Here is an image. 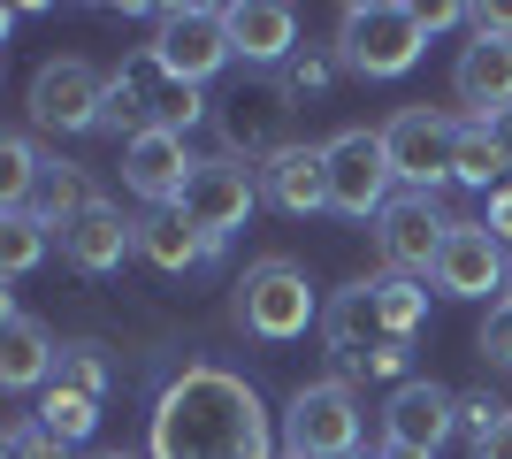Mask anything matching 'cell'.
<instances>
[{
    "label": "cell",
    "mask_w": 512,
    "mask_h": 459,
    "mask_svg": "<svg viewBox=\"0 0 512 459\" xmlns=\"http://www.w3.org/2000/svg\"><path fill=\"white\" fill-rule=\"evenodd\" d=\"M146 452L153 459H276V437H268V406L245 375L192 360V368H176V383L153 406Z\"/></svg>",
    "instance_id": "obj_1"
},
{
    "label": "cell",
    "mask_w": 512,
    "mask_h": 459,
    "mask_svg": "<svg viewBox=\"0 0 512 459\" xmlns=\"http://www.w3.org/2000/svg\"><path fill=\"white\" fill-rule=\"evenodd\" d=\"M199 115H207L199 85L169 77V69L153 62V46H138V54H123V62L107 69V115H100V131H115L123 146H130V138H146V131H192Z\"/></svg>",
    "instance_id": "obj_2"
},
{
    "label": "cell",
    "mask_w": 512,
    "mask_h": 459,
    "mask_svg": "<svg viewBox=\"0 0 512 459\" xmlns=\"http://www.w3.org/2000/svg\"><path fill=\"white\" fill-rule=\"evenodd\" d=\"M428 54V16L406 0H352L337 16V62L352 77H406Z\"/></svg>",
    "instance_id": "obj_3"
},
{
    "label": "cell",
    "mask_w": 512,
    "mask_h": 459,
    "mask_svg": "<svg viewBox=\"0 0 512 459\" xmlns=\"http://www.w3.org/2000/svg\"><path fill=\"white\" fill-rule=\"evenodd\" d=\"M314 314H321L314 284H306V268L291 261V253H268V261H253L245 276H237V329L260 337V345H291V337H306Z\"/></svg>",
    "instance_id": "obj_4"
},
{
    "label": "cell",
    "mask_w": 512,
    "mask_h": 459,
    "mask_svg": "<svg viewBox=\"0 0 512 459\" xmlns=\"http://www.w3.org/2000/svg\"><path fill=\"white\" fill-rule=\"evenodd\" d=\"M283 452L291 459H352L360 452V398L344 375H321L299 383L291 406H283Z\"/></svg>",
    "instance_id": "obj_5"
},
{
    "label": "cell",
    "mask_w": 512,
    "mask_h": 459,
    "mask_svg": "<svg viewBox=\"0 0 512 459\" xmlns=\"http://www.w3.org/2000/svg\"><path fill=\"white\" fill-rule=\"evenodd\" d=\"M291 85H283L276 69H245V85L214 108V123H222V146H230V161L245 153V161H276L283 146H299L291 138Z\"/></svg>",
    "instance_id": "obj_6"
},
{
    "label": "cell",
    "mask_w": 512,
    "mask_h": 459,
    "mask_svg": "<svg viewBox=\"0 0 512 459\" xmlns=\"http://www.w3.org/2000/svg\"><path fill=\"white\" fill-rule=\"evenodd\" d=\"M321 337H329V352H337L344 375H398V383H406V345H390L383 306H375V284L337 291L329 314H321Z\"/></svg>",
    "instance_id": "obj_7"
},
{
    "label": "cell",
    "mask_w": 512,
    "mask_h": 459,
    "mask_svg": "<svg viewBox=\"0 0 512 459\" xmlns=\"http://www.w3.org/2000/svg\"><path fill=\"white\" fill-rule=\"evenodd\" d=\"M390 138V169H398V184H413V192H444V184H459V123L436 108H398L383 123Z\"/></svg>",
    "instance_id": "obj_8"
},
{
    "label": "cell",
    "mask_w": 512,
    "mask_h": 459,
    "mask_svg": "<svg viewBox=\"0 0 512 459\" xmlns=\"http://www.w3.org/2000/svg\"><path fill=\"white\" fill-rule=\"evenodd\" d=\"M230 54L237 46H230V16H222V8L184 0V8H161V16H153V62L169 69V77H184V85H207Z\"/></svg>",
    "instance_id": "obj_9"
},
{
    "label": "cell",
    "mask_w": 512,
    "mask_h": 459,
    "mask_svg": "<svg viewBox=\"0 0 512 459\" xmlns=\"http://www.w3.org/2000/svg\"><path fill=\"white\" fill-rule=\"evenodd\" d=\"M390 184H398V169H390L383 131H337L329 138V207H337V215H352V222L383 215Z\"/></svg>",
    "instance_id": "obj_10"
},
{
    "label": "cell",
    "mask_w": 512,
    "mask_h": 459,
    "mask_svg": "<svg viewBox=\"0 0 512 459\" xmlns=\"http://www.w3.org/2000/svg\"><path fill=\"white\" fill-rule=\"evenodd\" d=\"M253 207H260V184H253V169H237L230 153L199 161L192 184H184V199H176V215L192 222L199 238H214V245H230L237 230L253 222Z\"/></svg>",
    "instance_id": "obj_11"
},
{
    "label": "cell",
    "mask_w": 512,
    "mask_h": 459,
    "mask_svg": "<svg viewBox=\"0 0 512 459\" xmlns=\"http://www.w3.org/2000/svg\"><path fill=\"white\" fill-rule=\"evenodd\" d=\"M100 115H107V77L85 62V54H54V62L31 77V123L39 131H100Z\"/></svg>",
    "instance_id": "obj_12"
},
{
    "label": "cell",
    "mask_w": 512,
    "mask_h": 459,
    "mask_svg": "<svg viewBox=\"0 0 512 459\" xmlns=\"http://www.w3.org/2000/svg\"><path fill=\"white\" fill-rule=\"evenodd\" d=\"M451 437H459V391L428 383V375H406L383 406V444L390 452H413V459H436Z\"/></svg>",
    "instance_id": "obj_13"
},
{
    "label": "cell",
    "mask_w": 512,
    "mask_h": 459,
    "mask_svg": "<svg viewBox=\"0 0 512 459\" xmlns=\"http://www.w3.org/2000/svg\"><path fill=\"white\" fill-rule=\"evenodd\" d=\"M451 238V215L428 192H406L375 215V245H383V276H436V253Z\"/></svg>",
    "instance_id": "obj_14"
},
{
    "label": "cell",
    "mask_w": 512,
    "mask_h": 459,
    "mask_svg": "<svg viewBox=\"0 0 512 459\" xmlns=\"http://www.w3.org/2000/svg\"><path fill=\"white\" fill-rule=\"evenodd\" d=\"M505 245L490 238V222H451L444 253H436V291L444 299H490L505 291Z\"/></svg>",
    "instance_id": "obj_15"
},
{
    "label": "cell",
    "mask_w": 512,
    "mask_h": 459,
    "mask_svg": "<svg viewBox=\"0 0 512 459\" xmlns=\"http://www.w3.org/2000/svg\"><path fill=\"white\" fill-rule=\"evenodd\" d=\"M62 238V261L77 268V276H115V268L138 253V222H123V207H107V199H92L77 222H62L54 230Z\"/></svg>",
    "instance_id": "obj_16"
},
{
    "label": "cell",
    "mask_w": 512,
    "mask_h": 459,
    "mask_svg": "<svg viewBox=\"0 0 512 459\" xmlns=\"http://www.w3.org/2000/svg\"><path fill=\"white\" fill-rule=\"evenodd\" d=\"M192 146H184V131H146V138H130L123 146V184L146 207H176L184 199V184H192Z\"/></svg>",
    "instance_id": "obj_17"
},
{
    "label": "cell",
    "mask_w": 512,
    "mask_h": 459,
    "mask_svg": "<svg viewBox=\"0 0 512 459\" xmlns=\"http://www.w3.org/2000/svg\"><path fill=\"white\" fill-rule=\"evenodd\" d=\"M230 16V46L245 54V69H291V54H299V16L283 8V0H230L222 8Z\"/></svg>",
    "instance_id": "obj_18"
},
{
    "label": "cell",
    "mask_w": 512,
    "mask_h": 459,
    "mask_svg": "<svg viewBox=\"0 0 512 459\" xmlns=\"http://www.w3.org/2000/svg\"><path fill=\"white\" fill-rule=\"evenodd\" d=\"M451 92H459V108H474V123H490L497 108H512V39H482V31H474V39L459 46Z\"/></svg>",
    "instance_id": "obj_19"
},
{
    "label": "cell",
    "mask_w": 512,
    "mask_h": 459,
    "mask_svg": "<svg viewBox=\"0 0 512 459\" xmlns=\"http://www.w3.org/2000/svg\"><path fill=\"white\" fill-rule=\"evenodd\" d=\"M260 199L283 207V215H314L329 207V146H283L268 169H260Z\"/></svg>",
    "instance_id": "obj_20"
},
{
    "label": "cell",
    "mask_w": 512,
    "mask_h": 459,
    "mask_svg": "<svg viewBox=\"0 0 512 459\" xmlns=\"http://www.w3.org/2000/svg\"><path fill=\"white\" fill-rule=\"evenodd\" d=\"M54 368H62V345L46 337V322L8 306V322H0V383L8 391H39V383H54Z\"/></svg>",
    "instance_id": "obj_21"
},
{
    "label": "cell",
    "mask_w": 512,
    "mask_h": 459,
    "mask_svg": "<svg viewBox=\"0 0 512 459\" xmlns=\"http://www.w3.org/2000/svg\"><path fill=\"white\" fill-rule=\"evenodd\" d=\"M138 253H146V261L161 268V276H184V268L214 261L222 245H214V238H199V230H192L184 215H176V207H146V215H138Z\"/></svg>",
    "instance_id": "obj_22"
},
{
    "label": "cell",
    "mask_w": 512,
    "mask_h": 459,
    "mask_svg": "<svg viewBox=\"0 0 512 459\" xmlns=\"http://www.w3.org/2000/svg\"><path fill=\"white\" fill-rule=\"evenodd\" d=\"M54 245H62V238H54V222H39L31 207H23V215H0V276H8V284L31 276Z\"/></svg>",
    "instance_id": "obj_23"
},
{
    "label": "cell",
    "mask_w": 512,
    "mask_h": 459,
    "mask_svg": "<svg viewBox=\"0 0 512 459\" xmlns=\"http://www.w3.org/2000/svg\"><path fill=\"white\" fill-rule=\"evenodd\" d=\"M92 199H100V192L85 184V169H69V161H46V169H39V207H31V215L62 230V222H77V215H85Z\"/></svg>",
    "instance_id": "obj_24"
},
{
    "label": "cell",
    "mask_w": 512,
    "mask_h": 459,
    "mask_svg": "<svg viewBox=\"0 0 512 459\" xmlns=\"http://www.w3.org/2000/svg\"><path fill=\"white\" fill-rule=\"evenodd\" d=\"M375 284V306H383V329H390V345H413L428 322V291L413 284V276H367Z\"/></svg>",
    "instance_id": "obj_25"
},
{
    "label": "cell",
    "mask_w": 512,
    "mask_h": 459,
    "mask_svg": "<svg viewBox=\"0 0 512 459\" xmlns=\"http://www.w3.org/2000/svg\"><path fill=\"white\" fill-rule=\"evenodd\" d=\"M39 429H46V437H62V444H85L92 429H100V398H77V391H62V383H46Z\"/></svg>",
    "instance_id": "obj_26"
},
{
    "label": "cell",
    "mask_w": 512,
    "mask_h": 459,
    "mask_svg": "<svg viewBox=\"0 0 512 459\" xmlns=\"http://www.w3.org/2000/svg\"><path fill=\"white\" fill-rule=\"evenodd\" d=\"M54 383L77 398H107V345H92V337H69L62 345V368H54Z\"/></svg>",
    "instance_id": "obj_27"
},
{
    "label": "cell",
    "mask_w": 512,
    "mask_h": 459,
    "mask_svg": "<svg viewBox=\"0 0 512 459\" xmlns=\"http://www.w3.org/2000/svg\"><path fill=\"white\" fill-rule=\"evenodd\" d=\"M31 184H39V153H31V138H0V207L23 215V207H31Z\"/></svg>",
    "instance_id": "obj_28"
},
{
    "label": "cell",
    "mask_w": 512,
    "mask_h": 459,
    "mask_svg": "<svg viewBox=\"0 0 512 459\" xmlns=\"http://www.w3.org/2000/svg\"><path fill=\"white\" fill-rule=\"evenodd\" d=\"M490 176H505L497 138L482 131V123H459V184H490Z\"/></svg>",
    "instance_id": "obj_29"
},
{
    "label": "cell",
    "mask_w": 512,
    "mask_h": 459,
    "mask_svg": "<svg viewBox=\"0 0 512 459\" xmlns=\"http://www.w3.org/2000/svg\"><path fill=\"white\" fill-rule=\"evenodd\" d=\"M474 345H482V360H490V368H512V299H497L490 314H482Z\"/></svg>",
    "instance_id": "obj_30"
},
{
    "label": "cell",
    "mask_w": 512,
    "mask_h": 459,
    "mask_svg": "<svg viewBox=\"0 0 512 459\" xmlns=\"http://www.w3.org/2000/svg\"><path fill=\"white\" fill-rule=\"evenodd\" d=\"M329 77H337V62H329V54H291V69H283L291 100H321V92H329Z\"/></svg>",
    "instance_id": "obj_31"
},
{
    "label": "cell",
    "mask_w": 512,
    "mask_h": 459,
    "mask_svg": "<svg viewBox=\"0 0 512 459\" xmlns=\"http://www.w3.org/2000/svg\"><path fill=\"white\" fill-rule=\"evenodd\" d=\"M497 421H512V406H505V398H490V391L459 398V429H467V444H482V437L497 429Z\"/></svg>",
    "instance_id": "obj_32"
},
{
    "label": "cell",
    "mask_w": 512,
    "mask_h": 459,
    "mask_svg": "<svg viewBox=\"0 0 512 459\" xmlns=\"http://www.w3.org/2000/svg\"><path fill=\"white\" fill-rule=\"evenodd\" d=\"M69 444L62 437H46L39 421H16V429H8V459H62Z\"/></svg>",
    "instance_id": "obj_33"
},
{
    "label": "cell",
    "mask_w": 512,
    "mask_h": 459,
    "mask_svg": "<svg viewBox=\"0 0 512 459\" xmlns=\"http://www.w3.org/2000/svg\"><path fill=\"white\" fill-rule=\"evenodd\" d=\"M482 222H490L497 245H512V184H497V192H490V215H482Z\"/></svg>",
    "instance_id": "obj_34"
},
{
    "label": "cell",
    "mask_w": 512,
    "mask_h": 459,
    "mask_svg": "<svg viewBox=\"0 0 512 459\" xmlns=\"http://www.w3.org/2000/svg\"><path fill=\"white\" fill-rule=\"evenodd\" d=\"M474 31H482V39H512V0L505 8H474Z\"/></svg>",
    "instance_id": "obj_35"
},
{
    "label": "cell",
    "mask_w": 512,
    "mask_h": 459,
    "mask_svg": "<svg viewBox=\"0 0 512 459\" xmlns=\"http://www.w3.org/2000/svg\"><path fill=\"white\" fill-rule=\"evenodd\" d=\"M474 459H512V421H497V429H490V437H482V444H474Z\"/></svg>",
    "instance_id": "obj_36"
},
{
    "label": "cell",
    "mask_w": 512,
    "mask_h": 459,
    "mask_svg": "<svg viewBox=\"0 0 512 459\" xmlns=\"http://www.w3.org/2000/svg\"><path fill=\"white\" fill-rule=\"evenodd\" d=\"M482 131H490V138H497V153H505V169H512V108H497V115H490V123H482Z\"/></svg>",
    "instance_id": "obj_37"
},
{
    "label": "cell",
    "mask_w": 512,
    "mask_h": 459,
    "mask_svg": "<svg viewBox=\"0 0 512 459\" xmlns=\"http://www.w3.org/2000/svg\"><path fill=\"white\" fill-rule=\"evenodd\" d=\"M92 459H130V452H92Z\"/></svg>",
    "instance_id": "obj_38"
},
{
    "label": "cell",
    "mask_w": 512,
    "mask_h": 459,
    "mask_svg": "<svg viewBox=\"0 0 512 459\" xmlns=\"http://www.w3.org/2000/svg\"><path fill=\"white\" fill-rule=\"evenodd\" d=\"M505 299H512V268H505Z\"/></svg>",
    "instance_id": "obj_39"
},
{
    "label": "cell",
    "mask_w": 512,
    "mask_h": 459,
    "mask_svg": "<svg viewBox=\"0 0 512 459\" xmlns=\"http://www.w3.org/2000/svg\"><path fill=\"white\" fill-rule=\"evenodd\" d=\"M390 459H413V452H390Z\"/></svg>",
    "instance_id": "obj_40"
},
{
    "label": "cell",
    "mask_w": 512,
    "mask_h": 459,
    "mask_svg": "<svg viewBox=\"0 0 512 459\" xmlns=\"http://www.w3.org/2000/svg\"><path fill=\"white\" fill-rule=\"evenodd\" d=\"M352 459H360V452H352Z\"/></svg>",
    "instance_id": "obj_41"
},
{
    "label": "cell",
    "mask_w": 512,
    "mask_h": 459,
    "mask_svg": "<svg viewBox=\"0 0 512 459\" xmlns=\"http://www.w3.org/2000/svg\"><path fill=\"white\" fill-rule=\"evenodd\" d=\"M283 459H291V452H283Z\"/></svg>",
    "instance_id": "obj_42"
}]
</instances>
